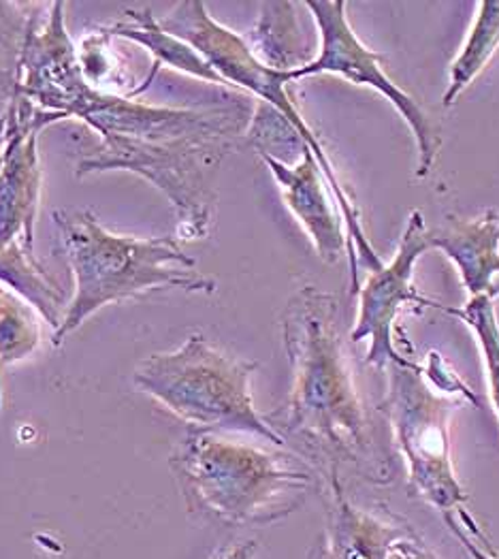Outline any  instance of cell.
Here are the masks:
<instances>
[{
	"label": "cell",
	"mask_w": 499,
	"mask_h": 559,
	"mask_svg": "<svg viewBox=\"0 0 499 559\" xmlns=\"http://www.w3.org/2000/svg\"><path fill=\"white\" fill-rule=\"evenodd\" d=\"M64 9V2H51L44 22L26 17L17 33L15 69L0 82L9 98H26L62 120L80 118L98 135V143L80 154L78 178L135 174L169 199L182 241L207 237L216 210L212 180L228 152L246 140L254 114L250 98L230 94L210 107H169L98 91L82 73Z\"/></svg>",
	"instance_id": "cell-1"
},
{
	"label": "cell",
	"mask_w": 499,
	"mask_h": 559,
	"mask_svg": "<svg viewBox=\"0 0 499 559\" xmlns=\"http://www.w3.org/2000/svg\"><path fill=\"white\" fill-rule=\"evenodd\" d=\"M282 340L293 372L282 420L288 433L322 472L348 464L369 483H391L393 462L376 440L344 350L337 299L317 286L299 288L282 312Z\"/></svg>",
	"instance_id": "cell-2"
},
{
	"label": "cell",
	"mask_w": 499,
	"mask_h": 559,
	"mask_svg": "<svg viewBox=\"0 0 499 559\" xmlns=\"http://www.w3.org/2000/svg\"><path fill=\"white\" fill-rule=\"evenodd\" d=\"M54 223L73 276V295L51 344L62 346L98 310L143 299L156 290L216 293V282L197 272L178 235L133 237L109 231L92 210H56Z\"/></svg>",
	"instance_id": "cell-3"
},
{
	"label": "cell",
	"mask_w": 499,
	"mask_h": 559,
	"mask_svg": "<svg viewBox=\"0 0 499 559\" xmlns=\"http://www.w3.org/2000/svg\"><path fill=\"white\" fill-rule=\"evenodd\" d=\"M171 467L190 511L218 523L270 525L301 509L318 476L297 457L188 429Z\"/></svg>",
	"instance_id": "cell-4"
},
{
	"label": "cell",
	"mask_w": 499,
	"mask_h": 559,
	"mask_svg": "<svg viewBox=\"0 0 499 559\" xmlns=\"http://www.w3.org/2000/svg\"><path fill=\"white\" fill-rule=\"evenodd\" d=\"M257 370V361L192 333L180 348L139 361L133 382L192 431L250 433L284 449L286 438L254 406L250 382Z\"/></svg>",
	"instance_id": "cell-5"
},
{
	"label": "cell",
	"mask_w": 499,
	"mask_h": 559,
	"mask_svg": "<svg viewBox=\"0 0 499 559\" xmlns=\"http://www.w3.org/2000/svg\"><path fill=\"white\" fill-rule=\"evenodd\" d=\"M158 22L167 33L176 35L188 46L194 47L212 64V69L225 80L227 86H235L243 93L252 94L261 103L273 107L280 116H284L295 127L301 140L308 143V147L317 156L320 171L333 192L337 212L344 221L346 257L351 265V286H353V293H359L361 267L369 272H378L384 263L376 254L371 241L365 235L355 199L351 197L348 188L340 182L329 154L324 152L317 133L310 129V124L306 122V118L301 116V111L297 109L293 96L288 93V84H293L290 71H275L272 67L263 64L254 56L248 41H243L237 33L216 22L210 15L205 2L201 0L178 2L174 11Z\"/></svg>",
	"instance_id": "cell-6"
},
{
	"label": "cell",
	"mask_w": 499,
	"mask_h": 559,
	"mask_svg": "<svg viewBox=\"0 0 499 559\" xmlns=\"http://www.w3.org/2000/svg\"><path fill=\"white\" fill-rule=\"evenodd\" d=\"M389 389L380 404L395 444L408 466L409 491L440 514L467 504V493L454 474L451 419L465 402L433 391L423 366H389Z\"/></svg>",
	"instance_id": "cell-7"
},
{
	"label": "cell",
	"mask_w": 499,
	"mask_h": 559,
	"mask_svg": "<svg viewBox=\"0 0 499 559\" xmlns=\"http://www.w3.org/2000/svg\"><path fill=\"white\" fill-rule=\"evenodd\" d=\"M310 9L320 35V47L317 58H312L306 67L290 71L293 82L312 75H340L351 84L371 88L373 93L382 94L404 118L412 135L418 143V169L416 176L425 178L436 165L440 154L442 140L431 122V118L423 111V107L414 100V96L404 93L380 67L382 53L371 51L364 46L353 31L346 17V2L344 0H308L304 2Z\"/></svg>",
	"instance_id": "cell-8"
},
{
	"label": "cell",
	"mask_w": 499,
	"mask_h": 559,
	"mask_svg": "<svg viewBox=\"0 0 499 559\" xmlns=\"http://www.w3.org/2000/svg\"><path fill=\"white\" fill-rule=\"evenodd\" d=\"M429 248L431 241L427 223L420 212H412L393 261L382 265L378 272H371L361 286L359 317L351 333V340L355 344L369 340V350L365 359L367 366L387 370L389 366L412 364L397 348V340L409 348L404 331L397 326V319L406 306H412V310L436 308L444 312L438 301L425 297L412 282L416 261Z\"/></svg>",
	"instance_id": "cell-9"
},
{
	"label": "cell",
	"mask_w": 499,
	"mask_h": 559,
	"mask_svg": "<svg viewBox=\"0 0 499 559\" xmlns=\"http://www.w3.org/2000/svg\"><path fill=\"white\" fill-rule=\"evenodd\" d=\"M60 120V114L44 111L26 98H9L2 120L7 129L0 167V243L17 241L26 250H35V223L44 187L39 135Z\"/></svg>",
	"instance_id": "cell-10"
},
{
	"label": "cell",
	"mask_w": 499,
	"mask_h": 559,
	"mask_svg": "<svg viewBox=\"0 0 499 559\" xmlns=\"http://www.w3.org/2000/svg\"><path fill=\"white\" fill-rule=\"evenodd\" d=\"M261 158L272 171L286 207L310 237L318 257L329 265L337 263L346 254L344 221L329 199L326 180L312 150L306 147L295 165L282 163L270 154H261Z\"/></svg>",
	"instance_id": "cell-11"
},
{
	"label": "cell",
	"mask_w": 499,
	"mask_h": 559,
	"mask_svg": "<svg viewBox=\"0 0 499 559\" xmlns=\"http://www.w3.org/2000/svg\"><path fill=\"white\" fill-rule=\"evenodd\" d=\"M322 476L329 493V516L312 559H387L397 540L416 536L408 523L353 504L344 493L337 469H326Z\"/></svg>",
	"instance_id": "cell-12"
},
{
	"label": "cell",
	"mask_w": 499,
	"mask_h": 559,
	"mask_svg": "<svg viewBox=\"0 0 499 559\" xmlns=\"http://www.w3.org/2000/svg\"><path fill=\"white\" fill-rule=\"evenodd\" d=\"M429 241L453 261L472 297L489 295L494 299V280L499 276L498 210H487L472 221L449 216L444 227L429 231Z\"/></svg>",
	"instance_id": "cell-13"
},
{
	"label": "cell",
	"mask_w": 499,
	"mask_h": 559,
	"mask_svg": "<svg viewBox=\"0 0 499 559\" xmlns=\"http://www.w3.org/2000/svg\"><path fill=\"white\" fill-rule=\"evenodd\" d=\"M100 31L114 39H127L131 44L147 49L154 58L152 71L147 73V78L136 86L135 93L129 94L133 98L150 88V84L156 78V73L161 71V67H171L180 73H186V75L197 78L207 84H214V86H221V88L227 86L225 80L212 69V64L194 47L188 46L176 35L167 33L161 26V22L152 15V11L145 7L143 9H127L118 22L100 26Z\"/></svg>",
	"instance_id": "cell-14"
},
{
	"label": "cell",
	"mask_w": 499,
	"mask_h": 559,
	"mask_svg": "<svg viewBox=\"0 0 499 559\" xmlns=\"http://www.w3.org/2000/svg\"><path fill=\"white\" fill-rule=\"evenodd\" d=\"M0 284L28 301L54 331L62 325L71 297L49 278L35 250L17 241L0 243Z\"/></svg>",
	"instance_id": "cell-15"
},
{
	"label": "cell",
	"mask_w": 499,
	"mask_h": 559,
	"mask_svg": "<svg viewBox=\"0 0 499 559\" xmlns=\"http://www.w3.org/2000/svg\"><path fill=\"white\" fill-rule=\"evenodd\" d=\"M248 46L275 71H297L308 64L293 2H263L261 20Z\"/></svg>",
	"instance_id": "cell-16"
},
{
	"label": "cell",
	"mask_w": 499,
	"mask_h": 559,
	"mask_svg": "<svg viewBox=\"0 0 499 559\" xmlns=\"http://www.w3.org/2000/svg\"><path fill=\"white\" fill-rule=\"evenodd\" d=\"M499 47V0L478 2V15L451 69V84L444 93V107H451L456 96L463 93L489 64Z\"/></svg>",
	"instance_id": "cell-17"
},
{
	"label": "cell",
	"mask_w": 499,
	"mask_h": 559,
	"mask_svg": "<svg viewBox=\"0 0 499 559\" xmlns=\"http://www.w3.org/2000/svg\"><path fill=\"white\" fill-rule=\"evenodd\" d=\"M44 340L39 312L0 284V370L28 359Z\"/></svg>",
	"instance_id": "cell-18"
},
{
	"label": "cell",
	"mask_w": 499,
	"mask_h": 559,
	"mask_svg": "<svg viewBox=\"0 0 499 559\" xmlns=\"http://www.w3.org/2000/svg\"><path fill=\"white\" fill-rule=\"evenodd\" d=\"M444 312L453 314L474 331L485 357L489 395L499 417V323L494 299L489 295H478L472 297L463 308H444Z\"/></svg>",
	"instance_id": "cell-19"
},
{
	"label": "cell",
	"mask_w": 499,
	"mask_h": 559,
	"mask_svg": "<svg viewBox=\"0 0 499 559\" xmlns=\"http://www.w3.org/2000/svg\"><path fill=\"white\" fill-rule=\"evenodd\" d=\"M444 523L453 532L454 538L461 543V547L470 554L472 559H499V551L489 540V536L483 532L478 521L465 511V507L456 509L453 513L442 514Z\"/></svg>",
	"instance_id": "cell-20"
},
{
	"label": "cell",
	"mask_w": 499,
	"mask_h": 559,
	"mask_svg": "<svg viewBox=\"0 0 499 559\" xmlns=\"http://www.w3.org/2000/svg\"><path fill=\"white\" fill-rule=\"evenodd\" d=\"M387 559H440L436 554H431L420 540L418 536H406L402 540H397Z\"/></svg>",
	"instance_id": "cell-21"
},
{
	"label": "cell",
	"mask_w": 499,
	"mask_h": 559,
	"mask_svg": "<svg viewBox=\"0 0 499 559\" xmlns=\"http://www.w3.org/2000/svg\"><path fill=\"white\" fill-rule=\"evenodd\" d=\"M254 554H257V543L248 540V543L228 545L225 549H221L212 559H252Z\"/></svg>",
	"instance_id": "cell-22"
},
{
	"label": "cell",
	"mask_w": 499,
	"mask_h": 559,
	"mask_svg": "<svg viewBox=\"0 0 499 559\" xmlns=\"http://www.w3.org/2000/svg\"><path fill=\"white\" fill-rule=\"evenodd\" d=\"M0 167H2V152H0Z\"/></svg>",
	"instance_id": "cell-23"
},
{
	"label": "cell",
	"mask_w": 499,
	"mask_h": 559,
	"mask_svg": "<svg viewBox=\"0 0 499 559\" xmlns=\"http://www.w3.org/2000/svg\"><path fill=\"white\" fill-rule=\"evenodd\" d=\"M494 295H499V286H496V293Z\"/></svg>",
	"instance_id": "cell-24"
}]
</instances>
